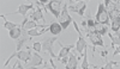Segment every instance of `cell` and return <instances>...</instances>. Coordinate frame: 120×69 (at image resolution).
Listing matches in <instances>:
<instances>
[{
    "label": "cell",
    "instance_id": "cell-24",
    "mask_svg": "<svg viewBox=\"0 0 120 69\" xmlns=\"http://www.w3.org/2000/svg\"><path fill=\"white\" fill-rule=\"evenodd\" d=\"M33 48H34V50L36 53H40V51H42V42H35L33 44Z\"/></svg>",
    "mask_w": 120,
    "mask_h": 69
},
{
    "label": "cell",
    "instance_id": "cell-13",
    "mask_svg": "<svg viewBox=\"0 0 120 69\" xmlns=\"http://www.w3.org/2000/svg\"><path fill=\"white\" fill-rule=\"evenodd\" d=\"M30 18H31V20H34V22L43 20V23H45V13H43V11L40 7H37L35 11L30 14Z\"/></svg>",
    "mask_w": 120,
    "mask_h": 69
},
{
    "label": "cell",
    "instance_id": "cell-10",
    "mask_svg": "<svg viewBox=\"0 0 120 69\" xmlns=\"http://www.w3.org/2000/svg\"><path fill=\"white\" fill-rule=\"evenodd\" d=\"M59 45L61 46V50L59 51V54L56 56V60L60 62L64 57H66V56L70 55V51H71V49H73V45H63L60 42H59Z\"/></svg>",
    "mask_w": 120,
    "mask_h": 69
},
{
    "label": "cell",
    "instance_id": "cell-9",
    "mask_svg": "<svg viewBox=\"0 0 120 69\" xmlns=\"http://www.w3.org/2000/svg\"><path fill=\"white\" fill-rule=\"evenodd\" d=\"M31 41V37L28 35V31L23 30V35L21 38H18L16 41V51H22V48L24 46V44H26L28 42Z\"/></svg>",
    "mask_w": 120,
    "mask_h": 69
},
{
    "label": "cell",
    "instance_id": "cell-23",
    "mask_svg": "<svg viewBox=\"0 0 120 69\" xmlns=\"http://www.w3.org/2000/svg\"><path fill=\"white\" fill-rule=\"evenodd\" d=\"M115 64H119V63H116L115 61H107L106 66L100 67V69H113V66H115Z\"/></svg>",
    "mask_w": 120,
    "mask_h": 69
},
{
    "label": "cell",
    "instance_id": "cell-33",
    "mask_svg": "<svg viewBox=\"0 0 120 69\" xmlns=\"http://www.w3.org/2000/svg\"><path fill=\"white\" fill-rule=\"evenodd\" d=\"M16 67H17V64H16V63H15V66H13V67H12V68H11V69H16Z\"/></svg>",
    "mask_w": 120,
    "mask_h": 69
},
{
    "label": "cell",
    "instance_id": "cell-30",
    "mask_svg": "<svg viewBox=\"0 0 120 69\" xmlns=\"http://www.w3.org/2000/svg\"><path fill=\"white\" fill-rule=\"evenodd\" d=\"M107 54H108V51H107V50H105V51H102V53H100V55H101L102 57H106V56H107Z\"/></svg>",
    "mask_w": 120,
    "mask_h": 69
},
{
    "label": "cell",
    "instance_id": "cell-11",
    "mask_svg": "<svg viewBox=\"0 0 120 69\" xmlns=\"http://www.w3.org/2000/svg\"><path fill=\"white\" fill-rule=\"evenodd\" d=\"M68 62H67V64H66V67H65V69H78V58H77V56L73 54V53H70V55H68Z\"/></svg>",
    "mask_w": 120,
    "mask_h": 69
},
{
    "label": "cell",
    "instance_id": "cell-6",
    "mask_svg": "<svg viewBox=\"0 0 120 69\" xmlns=\"http://www.w3.org/2000/svg\"><path fill=\"white\" fill-rule=\"evenodd\" d=\"M56 41H58V37H56V36H53V37L46 38L45 41L42 42V50H43V51H47V53L49 54V56H51L53 60H54V58H56V56H55V54H54V50H53V44H54V42H56Z\"/></svg>",
    "mask_w": 120,
    "mask_h": 69
},
{
    "label": "cell",
    "instance_id": "cell-29",
    "mask_svg": "<svg viewBox=\"0 0 120 69\" xmlns=\"http://www.w3.org/2000/svg\"><path fill=\"white\" fill-rule=\"evenodd\" d=\"M49 61H51V66H52V68L53 69H56V66H55V63L53 62V58L51 57V60H49Z\"/></svg>",
    "mask_w": 120,
    "mask_h": 69
},
{
    "label": "cell",
    "instance_id": "cell-1",
    "mask_svg": "<svg viewBox=\"0 0 120 69\" xmlns=\"http://www.w3.org/2000/svg\"><path fill=\"white\" fill-rule=\"evenodd\" d=\"M72 20L73 19L68 13V4L66 1L63 5V10H61V13H60V18L58 19V23L61 25L63 30H65V29H67V26L72 23Z\"/></svg>",
    "mask_w": 120,
    "mask_h": 69
},
{
    "label": "cell",
    "instance_id": "cell-7",
    "mask_svg": "<svg viewBox=\"0 0 120 69\" xmlns=\"http://www.w3.org/2000/svg\"><path fill=\"white\" fill-rule=\"evenodd\" d=\"M43 63V57L40 55L38 53L34 51L33 53V57H31V60H30V62L26 63V67L25 68H37L38 66H41Z\"/></svg>",
    "mask_w": 120,
    "mask_h": 69
},
{
    "label": "cell",
    "instance_id": "cell-22",
    "mask_svg": "<svg viewBox=\"0 0 120 69\" xmlns=\"http://www.w3.org/2000/svg\"><path fill=\"white\" fill-rule=\"evenodd\" d=\"M119 17H120V12L116 11V10H114V11H112V12H109V19H111L112 22H116L118 19H119Z\"/></svg>",
    "mask_w": 120,
    "mask_h": 69
},
{
    "label": "cell",
    "instance_id": "cell-20",
    "mask_svg": "<svg viewBox=\"0 0 120 69\" xmlns=\"http://www.w3.org/2000/svg\"><path fill=\"white\" fill-rule=\"evenodd\" d=\"M108 37L111 38V41H112V48L115 49V45H120V36L118 35H113V33H108Z\"/></svg>",
    "mask_w": 120,
    "mask_h": 69
},
{
    "label": "cell",
    "instance_id": "cell-27",
    "mask_svg": "<svg viewBox=\"0 0 120 69\" xmlns=\"http://www.w3.org/2000/svg\"><path fill=\"white\" fill-rule=\"evenodd\" d=\"M68 58H70V57H68V56H66V57H64V58H63V60L60 61V62H61L63 64H67V62H68Z\"/></svg>",
    "mask_w": 120,
    "mask_h": 69
},
{
    "label": "cell",
    "instance_id": "cell-12",
    "mask_svg": "<svg viewBox=\"0 0 120 69\" xmlns=\"http://www.w3.org/2000/svg\"><path fill=\"white\" fill-rule=\"evenodd\" d=\"M78 35H79V37H78V42H77V44H76V50L82 55L83 51H84V49H85V46H86V42H85L84 37L82 36V31L78 32Z\"/></svg>",
    "mask_w": 120,
    "mask_h": 69
},
{
    "label": "cell",
    "instance_id": "cell-25",
    "mask_svg": "<svg viewBox=\"0 0 120 69\" xmlns=\"http://www.w3.org/2000/svg\"><path fill=\"white\" fill-rule=\"evenodd\" d=\"M34 4H36L37 7H43L45 11H47V6H45V4H48V1H35Z\"/></svg>",
    "mask_w": 120,
    "mask_h": 69
},
{
    "label": "cell",
    "instance_id": "cell-3",
    "mask_svg": "<svg viewBox=\"0 0 120 69\" xmlns=\"http://www.w3.org/2000/svg\"><path fill=\"white\" fill-rule=\"evenodd\" d=\"M15 57H17L19 61H24V62H30V60H31V57H33V53L30 51V49H26V50L24 51V50H22V51H16V53H13L11 56H10L8 58H7V61L5 62V64H4V67H6L7 64H8V62L12 60V58H15Z\"/></svg>",
    "mask_w": 120,
    "mask_h": 69
},
{
    "label": "cell",
    "instance_id": "cell-19",
    "mask_svg": "<svg viewBox=\"0 0 120 69\" xmlns=\"http://www.w3.org/2000/svg\"><path fill=\"white\" fill-rule=\"evenodd\" d=\"M1 18L4 19V23H3V25L5 26V29H7L8 31H11V30H13V29H16V27H18L19 25H17L16 23H13V22H8V20H6L5 19V16H1Z\"/></svg>",
    "mask_w": 120,
    "mask_h": 69
},
{
    "label": "cell",
    "instance_id": "cell-14",
    "mask_svg": "<svg viewBox=\"0 0 120 69\" xmlns=\"http://www.w3.org/2000/svg\"><path fill=\"white\" fill-rule=\"evenodd\" d=\"M31 8H34V3H31L30 5H26V4H21L19 5V7H18V10H17V14H22V16H24V17H26V13H28V11L29 10H31Z\"/></svg>",
    "mask_w": 120,
    "mask_h": 69
},
{
    "label": "cell",
    "instance_id": "cell-4",
    "mask_svg": "<svg viewBox=\"0 0 120 69\" xmlns=\"http://www.w3.org/2000/svg\"><path fill=\"white\" fill-rule=\"evenodd\" d=\"M67 4H68L70 11L79 14L81 17L84 16V11L86 8V1H83V0H81V1H72V0H68Z\"/></svg>",
    "mask_w": 120,
    "mask_h": 69
},
{
    "label": "cell",
    "instance_id": "cell-18",
    "mask_svg": "<svg viewBox=\"0 0 120 69\" xmlns=\"http://www.w3.org/2000/svg\"><path fill=\"white\" fill-rule=\"evenodd\" d=\"M48 29H41V27H36V29H33V30H29L28 31V35L30 37H37V36H42L45 32H47Z\"/></svg>",
    "mask_w": 120,
    "mask_h": 69
},
{
    "label": "cell",
    "instance_id": "cell-21",
    "mask_svg": "<svg viewBox=\"0 0 120 69\" xmlns=\"http://www.w3.org/2000/svg\"><path fill=\"white\" fill-rule=\"evenodd\" d=\"M82 69H89V62H88V45L85 46L83 51V61H82Z\"/></svg>",
    "mask_w": 120,
    "mask_h": 69
},
{
    "label": "cell",
    "instance_id": "cell-16",
    "mask_svg": "<svg viewBox=\"0 0 120 69\" xmlns=\"http://www.w3.org/2000/svg\"><path fill=\"white\" fill-rule=\"evenodd\" d=\"M8 33H10V37H11L12 39L17 41L18 38H21V37H22V35H23V29H22L21 25H19L18 27H16V29H13V30H11Z\"/></svg>",
    "mask_w": 120,
    "mask_h": 69
},
{
    "label": "cell",
    "instance_id": "cell-32",
    "mask_svg": "<svg viewBox=\"0 0 120 69\" xmlns=\"http://www.w3.org/2000/svg\"><path fill=\"white\" fill-rule=\"evenodd\" d=\"M93 68H95V69H100V67H96V66H91Z\"/></svg>",
    "mask_w": 120,
    "mask_h": 69
},
{
    "label": "cell",
    "instance_id": "cell-5",
    "mask_svg": "<svg viewBox=\"0 0 120 69\" xmlns=\"http://www.w3.org/2000/svg\"><path fill=\"white\" fill-rule=\"evenodd\" d=\"M63 5H64V3L61 0H51V1H48V4H47V10H49L56 19H59L60 13H61Z\"/></svg>",
    "mask_w": 120,
    "mask_h": 69
},
{
    "label": "cell",
    "instance_id": "cell-8",
    "mask_svg": "<svg viewBox=\"0 0 120 69\" xmlns=\"http://www.w3.org/2000/svg\"><path fill=\"white\" fill-rule=\"evenodd\" d=\"M86 36H88V38H89V41L91 42V44H93V51H95V46H97V45H100V46H105V43H103V41H102V38H101V36H100L98 33H96V32H88L86 33Z\"/></svg>",
    "mask_w": 120,
    "mask_h": 69
},
{
    "label": "cell",
    "instance_id": "cell-2",
    "mask_svg": "<svg viewBox=\"0 0 120 69\" xmlns=\"http://www.w3.org/2000/svg\"><path fill=\"white\" fill-rule=\"evenodd\" d=\"M96 22L103 25H111V19H109V13L106 10L103 4H98L97 13H96Z\"/></svg>",
    "mask_w": 120,
    "mask_h": 69
},
{
    "label": "cell",
    "instance_id": "cell-26",
    "mask_svg": "<svg viewBox=\"0 0 120 69\" xmlns=\"http://www.w3.org/2000/svg\"><path fill=\"white\" fill-rule=\"evenodd\" d=\"M21 62H22V61H17V62H16V64H17V68H18V69H25V68L22 66V63H21Z\"/></svg>",
    "mask_w": 120,
    "mask_h": 69
},
{
    "label": "cell",
    "instance_id": "cell-15",
    "mask_svg": "<svg viewBox=\"0 0 120 69\" xmlns=\"http://www.w3.org/2000/svg\"><path fill=\"white\" fill-rule=\"evenodd\" d=\"M48 30H49V32H52L53 36H58L59 33H61L63 27H61V25H60L59 23H52V24H49Z\"/></svg>",
    "mask_w": 120,
    "mask_h": 69
},
{
    "label": "cell",
    "instance_id": "cell-17",
    "mask_svg": "<svg viewBox=\"0 0 120 69\" xmlns=\"http://www.w3.org/2000/svg\"><path fill=\"white\" fill-rule=\"evenodd\" d=\"M95 31L96 33H98L100 36H103V35H108V27L107 25L103 24H100V23H95Z\"/></svg>",
    "mask_w": 120,
    "mask_h": 69
},
{
    "label": "cell",
    "instance_id": "cell-31",
    "mask_svg": "<svg viewBox=\"0 0 120 69\" xmlns=\"http://www.w3.org/2000/svg\"><path fill=\"white\" fill-rule=\"evenodd\" d=\"M43 69H53V68H52V66H48L47 63H45V68Z\"/></svg>",
    "mask_w": 120,
    "mask_h": 69
},
{
    "label": "cell",
    "instance_id": "cell-28",
    "mask_svg": "<svg viewBox=\"0 0 120 69\" xmlns=\"http://www.w3.org/2000/svg\"><path fill=\"white\" fill-rule=\"evenodd\" d=\"M120 54V45L118 46V48H115V51L113 53V56H116V55H119Z\"/></svg>",
    "mask_w": 120,
    "mask_h": 69
}]
</instances>
